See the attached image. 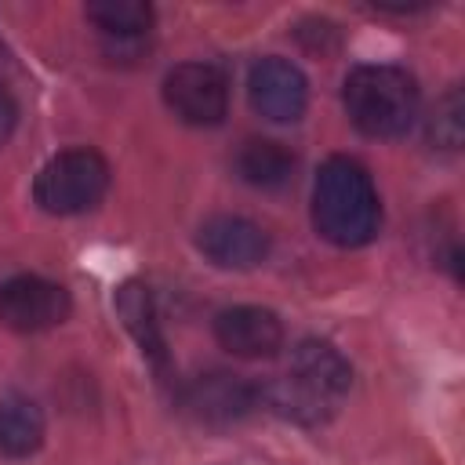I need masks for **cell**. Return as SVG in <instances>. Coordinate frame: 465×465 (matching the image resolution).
I'll use <instances>...</instances> for the list:
<instances>
[{
  "label": "cell",
  "instance_id": "1",
  "mask_svg": "<svg viewBox=\"0 0 465 465\" xmlns=\"http://www.w3.org/2000/svg\"><path fill=\"white\" fill-rule=\"evenodd\" d=\"M312 225L334 247H363L378 236L381 203L363 163L349 156L323 160L312 185Z\"/></svg>",
  "mask_w": 465,
  "mask_h": 465
},
{
  "label": "cell",
  "instance_id": "2",
  "mask_svg": "<svg viewBox=\"0 0 465 465\" xmlns=\"http://www.w3.org/2000/svg\"><path fill=\"white\" fill-rule=\"evenodd\" d=\"M341 102L367 138H400L418 116V84L400 65H356L345 76Z\"/></svg>",
  "mask_w": 465,
  "mask_h": 465
},
{
  "label": "cell",
  "instance_id": "3",
  "mask_svg": "<svg viewBox=\"0 0 465 465\" xmlns=\"http://www.w3.org/2000/svg\"><path fill=\"white\" fill-rule=\"evenodd\" d=\"M109 189V163L94 149H65L51 156L33 182V200L47 214L91 211Z\"/></svg>",
  "mask_w": 465,
  "mask_h": 465
},
{
  "label": "cell",
  "instance_id": "4",
  "mask_svg": "<svg viewBox=\"0 0 465 465\" xmlns=\"http://www.w3.org/2000/svg\"><path fill=\"white\" fill-rule=\"evenodd\" d=\"M163 102L182 124L214 127L225 120L229 84H225L222 69H214L207 62H182L163 76Z\"/></svg>",
  "mask_w": 465,
  "mask_h": 465
},
{
  "label": "cell",
  "instance_id": "5",
  "mask_svg": "<svg viewBox=\"0 0 465 465\" xmlns=\"http://www.w3.org/2000/svg\"><path fill=\"white\" fill-rule=\"evenodd\" d=\"M69 291L44 276H11L0 283V323L18 334H40L69 316Z\"/></svg>",
  "mask_w": 465,
  "mask_h": 465
},
{
  "label": "cell",
  "instance_id": "6",
  "mask_svg": "<svg viewBox=\"0 0 465 465\" xmlns=\"http://www.w3.org/2000/svg\"><path fill=\"white\" fill-rule=\"evenodd\" d=\"M182 407L200 425L225 429L243 421L258 407V385H251L243 374H232V371H207L185 385Z\"/></svg>",
  "mask_w": 465,
  "mask_h": 465
},
{
  "label": "cell",
  "instance_id": "7",
  "mask_svg": "<svg viewBox=\"0 0 465 465\" xmlns=\"http://www.w3.org/2000/svg\"><path fill=\"white\" fill-rule=\"evenodd\" d=\"M247 98L251 109L272 124H294L302 120L309 105V80L305 73L287 58H262L247 73Z\"/></svg>",
  "mask_w": 465,
  "mask_h": 465
},
{
  "label": "cell",
  "instance_id": "8",
  "mask_svg": "<svg viewBox=\"0 0 465 465\" xmlns=\"http://www.w3.org/2000/svg\"><path fill=\"white\" fill-rule=\"evenodd\" d=\"M196 247L222 269H251L269 254V236L240 214H214L196 229Z\"/></svg>",
  "mask_w": 465,
  "mask_h": 465
},
{
  "label": "cell",
  "instance_id": "9",
  "mask_svg": "<svg viewBox=\"0 0 465 465\" xmlns=\"http://www.w3.org/2000/svg\"><path fill=\"white\" fill-rule=\"evenodd\" d=\"M214 338L225 352L240 360H265L283 345V323L272 309L232 305L214 316Z\"/></svg>",
  "mask_w": 465,
  "mask_h": 465
},
{
  "label": "cell",
  "instance_id": "10",
  "mask_svg": "<svg viewBox=\"0 0 465 465\" xmlns=\"http://www.w3.org/2000/svg\"><path fill=\"white\" fill-rule=\"evenodd\" d=\"M291 378H298L302 385H309L323 400L338 403L349 392V385H352V367H349V360L331 341L302 338L294 345V356H291Z\"/></svg>",
  "mask_w": 465,
  "mask_h": 465
},
{
  "label": "cell",
  "instance_id": "11",
  "mask_svg": "<svg viewBox=\"0 0 465 465\" xmlns=\"http://www.w3.org/2000/svg\"><path fill=\"white\" fill-rule=\"evenodd\" d=\"M116 316L124 320V327L131 331V338L138 341L142 356L156 367V374H167V341L160 334V320H156V305L145 283L127 280L116 291Z\"/></svg>",
  "mask_w": 465,
  "mask_h": 465
},
{
  "label": "cell",
  "instance_id": "12",
  "mask_svg": "<svg viewBox=\"0 0 465 465\" xmlns=\"http://www.w3.org/2000/svg\"><path fill=\"white\" fill-rule=\"evenodd\" d=\"M236 171L254 189H280L294 174V156L283 142L272 138H247L236 153Z\"/></svg>",
  "mask_w": 465,
  "mask_h": 465
},
{
  "label": "cell",
  "instance_id": "13",
  "mask_svg": "<svg viewBox=\"0 0 465 465\" xmlns=\"http://www.w3.org/2000/svg\"><path fill=\"white\" fill-rule=\"evenodd\" d=\"M44 443V414L29 396H0V454L29 458Z\"/></svg>",
  "mask_w": 465,
  "mask_h": 465
},
{
  "label": "cell",
  "instance_id": "14",
  "mask_svg": "<svg viewBox=\"0 0 465 465\" xmlns=\"http://www.w3.org/2000/svg\"><path fill=\"white\" fill-rule=\"evenodd\" d=\"M87 22L98 25V33L105 40L124 44H142L149 25H153V7L142 0H94L87 4Z\"/></svg>",
  "mask_w": 465,
  "mask_h": 465
},
{
  "label": "cell",
  "instance_id": "15",
  "mask_svg": "<svg viewBox=\"0 0 465 465\" xmlns=\"http://www.w3.org/2000/svg\"><path fill=\"white\" fill-rule=\"evenodd\" d=\"M258 400H269V407L291 421H302V425H320L327 421V414L334 411L331 400H323L320 392H312L309 385H302L298 378H272L265 389H258Z\"/></svg>",
  "mask_w": 465,
  "mask_h": 465
},
{
  "label": "cell",
  "instance_id": "16",
  "mask_svg": "<svg viewBox=\"0 0 465 465\" xmlns=\"http://www.w3.org/2000/svg\"><path fill=\"white\" fill-rule=\"evenodd\" d=\"M461 138H465V102H461V91L450 87V91L436 102V109H432L429 142H432L436 149L454 153V149L461 145Z\"/></svg>",
  "mask_w": 465,
  "mask_h": 465
},
{
  "label": "cell",
  "instance_id": "17",
  "mask_svg": "<svg viewBox=\"0 0 465 465\" xmlns=\"http://www.w3.org/2000/svg\"><path fill=\"white\" fill-rule=\"evenodd\" d=\"M15 124H18V105H15L11 91L0 84V145L15 134Z\"/></svg>",
  "mask_w": 465,
  "mask_h": 465
}]
</instances>
